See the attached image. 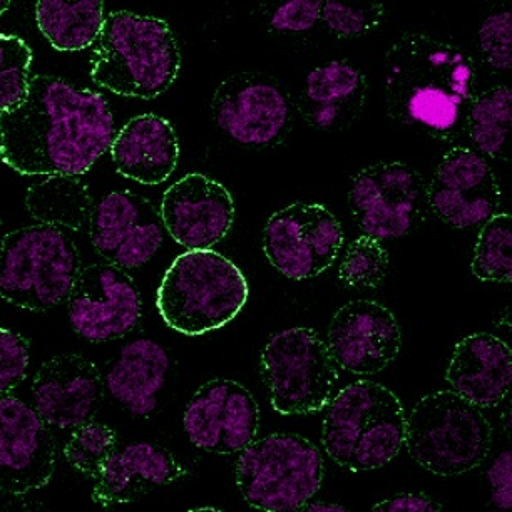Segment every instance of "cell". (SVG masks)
<instances>
[{"label": "cell", "mask_w": 512, "mask_h": 512, "mask_svg": "<svg viewBox=\"0 0 512 512\" xmlns=\"http://www.w3.org/2000/svg\"><path fill=\"white\" fill-rule=\"evenodd\" d=\"M109 149L119 175L146 186L163 185L180 161L178 134L158 114H139L128 121Z\"/></svg>", "instance_id": "obj_24"}, {"label": "cell", "mask_w": 512, "mask_h": 512, "mask_svg": "<svg viewBox=\"0 0 512 512\" xmlns=\"http://www.w3.org/2000/svg\"><path fill=\"white\" fill-rule=\"evenodd\" d=\"M248 295L245 275L225 255L211 248L188 250L164 273L156 307L169 328L198 337L235 320Z\"/></svg>", "instance_id": "obj_5"}, {"label": "cell", "mask_w": 512, "mask_h": 512, "mask_svg": "<svg viewBox=\"0 0 512 512\" xmlns=\"http://www.w3.org/2000/svg\"><path fill=\"white\" fill-rule=\"evenodd\" d=\"M69 322L94 344L128 335L141 320L143 302L133 277L114 263L82 268L67 298Z\"/></svg>", "instance_id": "obj_13"}, {"label": "cell", "mask_w": 512, "mask_h": 512, "mask_svg": "<svg viewBox=\"0 0 512 512\" xmlns=\"http://www.w3.org/2000/svg\"><path fill=\"white\" fill-rule=\"evenodd\" d=\"M164 230L186 250H208L235 223V201L220 181L190 173L164 191L159 205Z\"/></svg>", "instance_id": "obj_19"}, {"label": "cell", "mask_w": 512, "mask_h": 512, "mask_svg": "<svg viewBox=\"0 0 512 512\" xmlns=\"http://www.w3.org/2000/svg\"><path fill=\"white\" fill-rule=\"evenodd\" d=\"M446 380L454 392L481 409L496 407L511 389V347L492 333L467 335L452 350Z\"/></svg>", "instance_id": "obj_22"}, {"label": "cell", "mask_w": 512, "mask_h": 512, "mask_svg": "<svg viewBox=\"0 0 512 512\" xmlns=\"http://www.w3.org/2000/svg\"><path fill=\"white\" fill-rule=\"evenodd\" d=\"M327 347L338 369L354 375L380 374L399 357L402 330L390 308L357 298L333 315Z\"/></svg>", "instance_id": "obj_17"}, {"label": "cell", "mask_w": 512, "mask_h": 512, "mask_svg": "<svg viewBox=\"0 0 512 512\" xmlns=\"http://www.w3.org/2000/svg\"><path fill=\"white\" fill-rule=\"evenodd\" d=\"M471 272L481 282H512L511 215L496 213L482 223L474 246Z\"/></svg>", "instance_id": "obj_29"}, {"label": "cell", "mask_w": 512, "mask_h": 512, "mask_svg": "<svg viewBox=\"0 0 512 512\" xmlns=\"http://www.w3.org/2000/svg\"><path fill=\"white\" fill-rule=\"evenodd\" d=\"M323 410V449L345 471L380 469L394 461L404 446V405L379 382L357 380L338 390Z\"/></svg>", "instance_id": "obj_4"}, {"label": "cell", "mask_w": 512, "mask_h": 512, "mask_svg": "<svg viewBox=\"0 0 512 512\" xmlns=\"http://www.w3.org/2000/svg\"><path fill=\"white\" fill-rule=\"evenodd\" d=\"M181 52L168 22L129 11L104 19L91 57V79L124 98L154 99L180 74Z\"/></svg>", "instance_id": "obj_3"}, {"label": "cell", "mask_w": 512, "mask_h": 512, "mask_svg": "<svg viewBox=\"0 0 512 512\" xmlns=\"http://www.w3.org/2000/svg\"><path fill=\"white\" fill-rule=\"evenodd\" d=\"M476 88L472 57L441 37L409 32L385 57L390 118L429 138L451 141L461 136Z\"/></svg>", "instance_id": "obj_2"}, {"label": "cell", "mask_w": 512, "mask_h": 512, "mask_svg": "<svg viewBox=\"0 0 512 512\" xmlns=\"http://www.w3.org/2000/svg\"><path fill=\"white\" fill-rule=\"evenodd\" d=\"M337 216L318 203L295 201L273 213L263 230V251L283 277L302 282L327 272L344 246Z\"/></svg>", "instance_id": "obj_11"}, {"label": "cell", "mask_w": 512, "mask_h": 512, "mask_svg": "<svg viewBox=\"0 0 512 512\" xmlns=\"http://www.w3.org/2000/svg\"><path fill=\"white\" fill-rule=\"evenodd\" d=\"M389 273V253L379 240L362 235L355 238L345 250L338 267V278L345 287L377 288Z\"/></svg>", "instance_id": "obj_30"}, {"label": "cell", "mask_w": 512, "mask_h": 512, "mask_svg": "<svg viewBox=\"0 0 512 512\" xmlns=\"http://www.w3.org/2000/svg\"><path fill=\"white\" fill-rule=\"evenodd\" d=\"M82 270L81 251L64 228L24 226L0 238V298L29 312L67 302Z\"/></svg>", "instance_id": "obj_6"}, {"label": "cell", "mask_w": 512, "mask_h": 512, "mask_svg": "<svg viewBox=\"0 0 512 512\" xmlns=\"http://www.w3.org/2000/svg\"><path fill=\"white\" fill-rule=\"evenodd\" d=\"M322 482V454L298 434L255 439L236 461V486L246 504L258 511H302Z\"/></svg>", "instance_id": "obj_8"}, {"label": "cell", "mask_w": 512, "mask_h": 512, "mask_svg": "<svg viewBox=\"0 0 512 512\" xmlns=\"http://www.w3.org/2000/svg\"><path fill=\"white\" fill-rule=\"evenodd\" d=\"M496 173L479 151L457 146L442 156L427 185L432 213L447 225L466 230L496 215L501 206Z\"/></svg>", "instance_id": "obj_16"}, {"label": "cell", "mask_w": 512, "mask_h": 512, "mask_svg": "<svg viewBox=\"0 0 512 512\" xmlns=\"http://www.w3.org/2000/svg\"><path fill=\"white\" fill-rule=\"evenodd\" d=\"M103 374L82 355H57L32 380V407L49 427L74 429L91 422L104 400Z\"/></svg>", "instance_id": "obj_20"}, {"label": "cell", "mask_w": 512, "mask_h": 512, "mask_svg": "<svg viewBox=\"0 0 512 512\" xmlns=\"http://www.w3.org/2000/svg\"><path fill=\"white\" fill-rule=\"evenodd\" d=\"M93 198L77 176H47L27 190L26 208L34 220L64 230L88 228Z\"/></svg>", "instance_id": "obj_27"}, {"label": "cell", "mask_w": 512, "mask_h": 512, "mask_svg": "<svg viewBox=\"0 0 512 512\" xmlns=\"http://www.w3.org/2000/svg\"><path fill=\"white\" fill-rule=\"evenodd\" d=\"M56 466V441L46 420L19 397H0V492L22 497L39 491Z\"/></svg>", "instance_id": "obj_14"}, {"label": "cell", "mask_w": 512, "mask_h": 512, "mask_svg": "<svg viewBox=\"0 0 512 512\" xmlns=\"http://www.w3.org/2000/svg\"><path fill=\"white\" fill-rule=\"evenodd\" d=\"M384 14V0H323L320 19L335 36L359 37L374 31Z\"/></svg>", "instance_id": "obj_33"}, {"label": "cell", "mask_w": 512, "mask_h": 512, "mask_svg": "<svg viewBox=\"0 0 512 512\" xmlns=\"http://www.w3.org/2000/svg\"><path fill=\"white\" fill-rule=\"evenodd\" d=\"M183 427L191 444L201 451L220 456L238 454L256 439L260 407L240 382L210 380L186 405Z\"/></svg>", "instance_id": "obj_15"}, {"label": "cell", "mask_w": 512, "mask_h": 512, "mask_svg": "<svg viewBox=\"0 0 512 512\" xmlns=\"http://www.w3.org/2000/svg\"><path fill=\"white\" fill-rule=\"evenodd\" d=\"M302 511L308 512H345L347 507L342 504H332V502H310L308 501L302 507Z\"/></svg>", "instance_id": "obj_39"}, {"label": "cell", "mask_w": 512, "mask_h": 512, "mask_svg": "<svg viewBox=\"0 0 512 512\" xmlns=\"http://www.w3.org/2000/svg\"><path fill=\"white\" fill-rule=\"evenodd\" d=\"M375 512H439L442 506L424 494H397L372 507Z\"/></svg>", "instance_id": "obj_38"}, {"label": "cell", "mask_w": 512, "mask_h": 512, "mask_svg": "<svg viewBox=\"0 0 512 512\" xmlns=\"http://www.w3.org/2000/svg\"><path fill=\"white\" fill-rule=\"evenodd\" d=\"M185 467L171 452L151 442H134L114 451L94 477L93 501L99 506L128 504L153 487L185 477Z\"/></svg>", "instance_id": "obj_23"}, {"label": "cell", "mask_w": 512, "mask_h": 512, "mask_svg": "<svg viewBox=\"0 0 512 512\" xmlns=\"http://www.w3.org/2000/svg\"><path fill=\"white\" fill-rule=\"evenodd\" d=\"M512 126V91L507 86L476 94L467 111L466 131L477 151L497 158Z\"/></svg>", "instance_id": "obj_28"}, {"label": "cell", "mask_w": 512, "mask_h": 512, "mask_svg": "<svg viewBox=\"0 0 512 512\" xmlns=\"http://www.w3.org/2000/svg\"><path fill=\"white\" fill-rule=\"evenodd\" d=\"M169 355L163 345L138 338L124 345L114 360L106 389L136 417H149L158 407V394L168 375Z\"/></svg>", "instance_id": "obj_25"}, {"label": "cell", "mask_w": 512, "mask_h": 512, "mask_svg": "<svg viewBox=\"0 0 512 512\" xmlns=\"http://www.w3.org/2000/svg\"><path fill=\"white\" fill-rule=\"evenodd\" d=\"M487 481L491 486V501L499 511L512 509V452L504 451L487 469Z\"/></svg>", "instance_id": "obj_37"}, {"label": "cell", "mask_w": 512, "mask_h": 512, "mask_svg": "<svg viewBox=\"0 0 512 512\" xmlns=\"http://www.w3.org/2000/svg\"><path fill=\"white\" fill-rule=\"evenodd\" d=\"M492 441L494 429L481 407L452 389L424 395L407 415L404 446L436 476H461L481 466Z\"/></svg>", "instance_id": "obj_7"}, {"label": "cell", "mask_w": 512, "mask_h": 512, "mask_svg": "<svg viewBox=\"0 0 512 512\" xmlns=\"http://www.w3.org/2000/svg\"><path fill=\"white\" fill-rule=\"evenodd\" d=\"M89 238L104 260L118 267L141 268L163 245L161 216L153 203L131 191H113L93 206Z\"/></svg>", "instance_id": "obj_18"}, {"label": "cell", "mask_w": 512, "mask_h": 512, "mask_svg": "<svg viewBox=\"0 0 512 512\" xmlns=\"http://www.w3.org/2000/svg\"><path fill=\"white\" fill-rule=\"evenodd\" d=\"M293 101L275 77L236 72L216 86L211 114L216 126L243 146H272L282 139Z\"/></svg>", "instance_id": "obj_12"}, {"label": "cell", "mask_w": 512, "mask_h": 512, "mask_svg": "<svg viewBox=\"0 0 512 512\" xmlns=\"http://www.w3.org/2000/svg\"><path fill=\"white\" fill-rule=\"evenodd\" d=\"M12 0H0V16L2 14H6L9 11V7H11Z\"/></svg>", "instance_id": "obj_40"}, {"label": "cell", "mask_w": 512, "mask_h": 512, "mask_svg": "<svg viewBox=\"0 0 512 512\" xmlns=\"http://www.w3.org/2000/svg\"><path fill=\"white\" fill-rule=\"evenodd\" d=\"M479 47L486 62L494 71H511L512 67V14L511 11L494 12L479 27Z\"/></svg>", "instance_id": "obj_34"}, {"label": "cell", "mask_w": 512, "mask_h": 512, "mask_svg": "<svg viewBox=\"0 0 512 512\" xmlns=\"http://www.w3.org/2000/svg\"><path fill=\"white\" fill-rule=\"evenodd\" d=\"M116 136L103 94L34 76L26 98L0 113V161L24 176H81Z\"/></svg>", "instance_id": "obj_1"}, {"label": "cell", "mask_w": 512, "mask_h": 512, "mask_svg": "<svg viewBox=\"0 0 512 512\" xmlns=\"http://www.w3.org/2000/svg\"><path fill=\"white\" fill-rule=\"evenodd\" d=\"M31 66V47L21 37L0 34V113L26 98Z\"/></svg>", "instance_id": "obj_32"}, {"label": "cell", "mask_w": 512, "mask_h": 512, "mask_svg": "<svg viewBox=\"0 0 512 512\" xmlns=\"http://www.w3.org/2000/svg\"><path fill=\"white\" fill-rule=\"evenodd\" d=\"M323 0H285L270 19L277 32H307L317 26L322 16Z\"/></svg>", "instance_id": "obj_36"}, {"label": "cell", "mask_w": 512, "mask_h": 512, "mask_svg": "<svg viewBox=\"0 0 512 512\" xmlns=\"http://www.w3.org/2000/svg\"><path fill=\"white\" fill-rule=\"evenodd\" d=\"M260 369L278 414L320 412L338 392V365L327 342L313 328L273 333L263 347Z\"/></svg>", "instance_id": "obj_9"}, {"label": "cell", "mask_w": 512, "mask_h": 512, "mask_svg": "<svg viewBox=\"0 0 512 512\" xmlns=\"http://www.w3.org/2000/svg\"><path fill=\"white\" fill-rule=\"evenodd\" d=\"M31 344L21 333L0 327V397L9 395L26 379Z\"/></svg>", "instance_id": "obj_35"}, {"label": "cell", "mask_w": 512, "mask_h": 512, "mask_svg": "<svg viewBox=\"0 0 512 512\" xmlns=\"http://www.w3.org/2000/svg\"><path fill=\"white\" fill-rule=\"evenodd\" d=\"M104 19V0H37V27L56 51L77 52L93 46Z\"/></svg>", "instance_id": "obj_26"}, {"label": "cell", "mask_w": 512, "mask_h": 512, "mask_svg": "<svg viewBox=\"0 0 512 512\" xmlns=\"http://www.w3.org/2000/svg\"><path fill=\"white\" fill-rule=\"evenodd\" d=\"M114 451L116 432L108 425L91 420L74 427V432L64 446V457L74 471L94 479Z\"/></svg>", "instance_id": "obj_31"}, {"label": "cell", "mask_w": 512, "mask_h": 512, "mask_svg": "<svg viewBox=\"0 0 512 512\" xmlns=\"http://www.w3.org/2000/svg\"><path fill=\"white\" fill-rule=\"evenodd\" d=\"M349 203L362 235L397 240L417 230L427 216V183L402 161H379L350 181Z\"/></svg>", "instance_id": "obj_10"}, {"label": "cell", "mask_w": 512, "mask_h": 512, "mask_svg": "<svg viewBox=\"0 0 512 512\" xmlns=\"http://www.w3.org/2000/svg\"><path fill=\"white\" fill-rule=\"evenodd\" d=\"M367 77L347 61H330L308 72L295 106L312 128L337 133L364 113Z\"/></svg>", "instance_id": "obj_21"}]
</instances>
